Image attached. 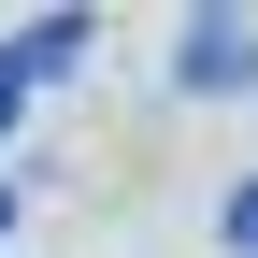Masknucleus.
I'll return each mask as SVG.
<instances>
[{"label": "nucleus", "mask_w": 258, "mask_h": 258, "mask_svg": "<svg viewBox=\"0 0 258 258\" xmlns=\"http://www.w3.org/2000/svg\"><path fill=\"white\" fill-rule=\"evenodd\" d=\"M172 72L201 86V101H215V86H244V15H186V29H172Z\"/></svg>", "instance_id": "obj_1"}, {"label": "nucleus", "mask_w": 258, "mask_h": 258, "mask_svg": "<svg viewBox=\"0 0 258 258\" xmlns=\"http://www.w3.org/2000/svg\"><path fill=\"white\" fill-rule=\"evenodd\" d=\"M15 57H29V86H43V72H72V57H86V15H43V29H15Z\"/></svg>", "instance_id": "obj_2"}, {"label": "nucleus", "mask_w": 258, "mask_h": 258, "mask_svg": "<svg viewBox=\"0 0 258 258\" xmlns=\"http://www.w3.org/2000/svg\"><path fill=\"white\" fill-rule=\"evenodd\" d=\"M15 115H29V57L0 43V129H15Z\"/></svg>", "instance_id": "obj_3"}, {"label": "nucleus", "mask_w": 258, "mask_h": 258, "mask_svg": "<svg viewBox=\"0 0 258 258\" xmlns=\"http://www.w3.org/2000/svg\"><path fill=\"white\" fill-rule=\"evenodd\" d=\"M230 258H258V186H230Z\"/></svg>", "instance_id": "obj_4"}, {"label": "nucleus", "mask_w": 258, "mask_h": 258, "mask_svg": "<svg viewBox=\"0 0 258 258\" xmlns=\"http://www.w3.org/2000/svg\"><path fill=\"white\" fill-rule=\"evenodd\" d=\"M0 215H15V186H0Z\"/></svg>", "instance_id": "obj_5"}]
</instances>
